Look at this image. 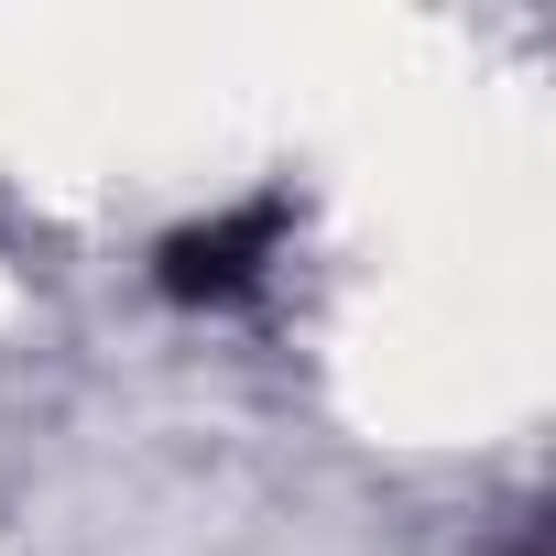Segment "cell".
<instances>
[{
    "label": "cell",
    "mask_w": 556,
    "mask_h": 556,
    "mask_svg": "<svg viewBox=\"0 0 556 556\" xmlns=\"http://www.w3.org/2000/svg\"><path fill=\"white\" fill-rule=\"evenodd\" d=\"M273 229H285V207H240V218H218V229H186V240L164 251V285H175V295H240L251 273H262V251H273Z\"/></svg>",
    "instance_id": "6da1fadb"
}]
</instances>
